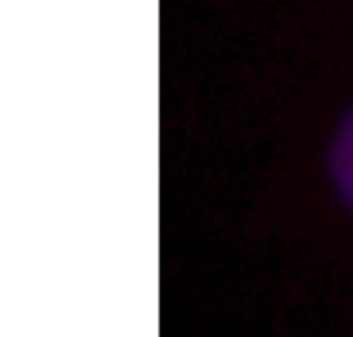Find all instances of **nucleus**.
<instances>
[{
  "label": "nucleus",
  "instance_id": "f257e3e1",
  "mask_svg": "<svg viewBox=\"0 0 353 337\" xmlns=\"http://www.w3.org/2000/svg\"><path fill=\"white\" fill-rule=\"evenodd\" d=\"M330 178L338 186L342 202L353 210V109L345 112L342 128L334 136V147H330Z\"/></svg>",
  "mask_w": 353,
  "mask_h": 337
}]
</instances>
